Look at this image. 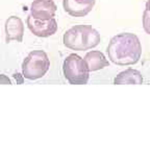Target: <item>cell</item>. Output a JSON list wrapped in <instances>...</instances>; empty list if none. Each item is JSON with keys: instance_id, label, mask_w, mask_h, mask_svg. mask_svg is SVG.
I'll return each mask as SVG.
<instances>
[{"instance_id": "3957f363", "label": "cell", "mask_w": 150, "mask_h": 141, "mask_svg": "<svg viewBox=\"0 0 150 141\" xmlns=\"http://www.w3.org/2000/svg\"><path fill=\"white\" fill-rule=\"evenodd\" d=\"M50 68L48 56L43 50H33L29 52L22 63L23 78L35 80L43 78Z\"/></svg>"}, {"instance_id": "8fae6325", "label": "cell", "mask_w": 150, "mask_h": 141, "mask_svg": "<svg viewBox=\"0 0 150 141\" xmlns=\"http://www.w3.org/2000/svg\"><path fill=\"white\" fill-rule=\"evenodd\" d=\"M143 27L144 31L150 36V13L146 9L143 13Z\"/></svg>"}, {"instance_id": "ba28073f", "label": "cell", "mask_w": 150, "mask_h": 141, "mask_svg": "<svg viewBox=\"0 0 150 141\" xmlns=\"http://www.w3.org/2000/svg\"><path fill=\"white\" fill-rule=\"evenodd\" d=\"M5 31V42L11 41L22 42L24 36V24L21 18L17 16H11L6 19L4 25Z\"/></svg>"}, {"instance_id": "30bf717a", "label": "cell", "mask_w": 150, "mask_h": 141, "mask_svg": "<svg viewBox=\"0 0 150 141\" xmlns=\"http://www.w3.org/2000/svg\"><path fill=\"white\" fill-rule=\"evenodd\" d=\"M143 75L139 70L128 68L122 71L114 80L115 85H141L143 84Z\"/></svg>"}, {"instance_id": "4fadbf2b", "label": "cell", "mask_w": 150, "mask_h": 141, "mask_svg": "<svg viewBox=\"0 0 150 141\" xmlns=\"http://www.w3.org/2000/svg\"><path fill=\"white\" fill-rule=\"evenodd\" d=\"M146 11L150 13V0H147V2H146Z\"/></svg>"}, {"instance_id": "9c48e42d", "label": "cell", "mask_w": 150, "mask_h": 141, "mask_svg": "<svg viewBox=\"0 0 150 141\" xmlns=\"http://www.w3.org/2000/svg\"><path fill=\"white\" fill-rule=\"evenodd\" d=\"M84 61L87 63L88 68L90 71H98L100 69H103L104 67H108L110 65V62L106 60L105 56L101 51L98 50H92L89 51L86 56H84Z\"/></svg>"}, {"instance_id": "8992f818", "label": "cell", "mask_w": 150, "mask_h": 141, "mask_svg": "<svg viewBox=\"0 0 150 141\" xmlns=\"http://www.w3.org/2000/svg\"><path fill=\"white\" fill-rule=\"evenodd\" d=\"M57 6L53 0H33L30 5V16L37 20H50L54 18Z\"/></svg>"}, {"instance_id": "277c9868", "label": "cell", "mask_w": 150, "mask_h": 141, "mask_svg": "<svg viewBox=\"0 0 150 141\" xmlns=\"http://www.w3.org/2000/svg\"><path fill=\"white\" fill-rule=\"evenodd\" d=\"M63 72L66 80L71 85H86L90 78V70L87 63L76 53L69 54L65 59Z\"/></svg>"}, {"instance_id": "5b68a950", "label": "cell", "mask_w": 150, "mask_h": 141, "mask_svg": "<svg viewBox=\"0 0 150 141\" xmlns=\"http://www.w3.org/2000/svg\"><path fill=\"white\" fill-rule=\"evenodd\" d=\"M26 24L28 29L39 38H48L50 36H53L57 31V22L54 18L42 21L33 19L29 15L26 20Z\"/></svg>"}, {"instance_id": "52a82bcc", "label": "cell", "mask_w": 150, "mask_h": 141, "mask_svg": "<svg viewBox=\"0 0 150 141\" xmlns=\"http://www.w3.org/2000/svg\"><path fill=\"white\" fill-rule=\"evenodd\" d=\"M95 2V0H63V6L70 16L84 17L94 9Z\"/></svg>"}, {"instance_id": "7c38bea8", "label": "cell", "mask_w": 150, "mask_h": 141, "mask_svg": "<svg viewBox=\"0 0 150 141\" xmlns=\"http://www.w3.org/2000/svg\"><path fill=\"white\" fill-rule=\"evenodd\" d=\"M0 84L2 85H12V82L7 78L6 75L4 74H0Z\"/></svg>"}, {"instance_id": "6da1fadb", "label": "cell", "mask_w": 150, "mask_h": 141, "mask_svg": "<svg viewBox=\"0 0 150 141\" xmlns=\"http://www.w3.org/2000/svg\"><path fill=\"white\" fill-rule=\"evenodd\" d=\"M106 52L108 59L116 65H134L141 59L142 45L134 33H121L110 39Z\"/></svg>"}, {"instance_id": "7a4b0ae2", "label": "cell", "mask_w": 150, "mask_h": 141, "mask_svg": "<svg viewBox=\"0 0 150 141\" xmlns=\"http://www.w3.org/2000/svg\"><path fill=\"white\" fill-rule=\"evenodd\" d=\"M100 33L91 25H75L64 33L63 42L67 48L77 51L92 49L100 43Z\"/></svg>"}]
</instances>
